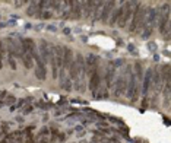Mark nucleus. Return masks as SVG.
I'll return each mask as SVG.
<instances>
[{"mask_svg":"<svg viewBox=\"0 0 171 143\" xmlns=\"http://www.w3.org/2000/svg\"><path fill=\"white\" fill-rule=\"evenodd\" d=\"M130 66H127L126 69V73H122L120 76L117 77V81L114 83V95L116 96H122L124 92H126V88H127V82H129V77H130Z\"/></svg>","mask_w":171,"mask_h":143,"instance_id":"obj_1","label":"nucleus"},{"mask_svg":"<svg viewBox=\"0 0 171 143\" xmlns=\"http://www.w3.org/2000/svg\"><path fill=\"white\" fill-rule=\"evenodd\" d=\"M138 5V2H126L123 3L122 6V13H120V18H118L117 23L120 28H124L126 23L129 22V19L132 18V13H133V7Z\"/></svg>","mask_w":171,"mask_h":143,"instance_id":"obj_2","label":"nucleus"},{"mask_svg":"<svg viewBox=\"0 0 171 143\" xmlns=\"http://www.w3.org/2000/svg\"><path fill=\"white\" fill-rule=\"evenodd\" d=\"M101 82H102V76H101V70L99 67H97L92 73H91V81H89V86H91V91L92 94L97 96V89L101 86Z\"/></svg>","mask_w":171,"mask_h":143,"instance_id":"obj_3","label":"nucleus"},{"mask_svg":"<svg viewBox=\"0 0 171 143\" xmlns=\"http://www.w3.org/2000/svg\"><path fill=\"white\" fill-rule=\"evenodd\" d=\"M142 82H143L142 83V92H143V96H146L149 88L152 85V69H148V70L145 72V76L142 79Z\"/></svg>","mask_w":171,"mask_h":143,"instance_id":"obj_4","label":"nucleus"},{"mask_svg":"<svg viewBox=\"0 0 171 143\" xmlns=\"http://www.w3.org/2000/svg\"><path fill=\"white\" fill-rule=\"evenodd\" d=\"M114 2H105L104 3V7H102V12H101V16L99 19L102 21V22H108V18H110V15H111L113 9H114Z\"/></svg>","mask_w":171,"mask_h":143,"instance_id":"obj_5","label":"nucleus"},{"mask_svg":"<svg viewBox=\"0 0 171 143\" xmlns=\"http://www.w3.org/2000/svg\"><path fill=\"white\" fill-rule=\"evenodd\" d=\"M38 51H40L38 56H40L41 61L45 64V63L48 61V44H47L44 40L40 41V44H38Z\"/></svg>","mask_w":171,"mask_h":143,"instance_id":"obj_6","label":"nucleus"},{"mask_svg":"<svg viewBox=\"0 0 171 143\" xmlns=\"http://www.w3.org/2000/svg\"><path fill=\"white\" fill-rule=\"evenodd\" d=\"M114 73H116V67L113 66V63L110 61V63H108V66H107V73H105V88H107V89L113 88Z\"/></svg>","mask_w":171,"mask_h":143,"instance_id":"obj_7","label":"nucleus"},{"mask_svg":"<svg viewBox=\"0 0 171 143\" xmlns=\"http://www.w3.org/2000/svg\"><path fill=\"white\" fill-rule=\"evenodd\" d=\"M63 54H64V47H62V45H56V47H54L56 66H57V69H60V70H62V67H63Z\"/></svg>","mask_w":171,"mask_h":143,"instance_id":"obj_8","label":"nucleus"},{"mask_svg":"<svg viewBox=\"0 0 171 143\" xmlns=\"http://www.w3.org/2000/svg\"><path fill=\"white\" fill-rule=\"evenodd\" d=\"M73 61V51L70 48H67V47H64V54H63V67H62V70L66 72L70 67V64H72Z\"/></svg>","mask_w":171,"mask_h":143,"instance_id":"obj_9","label":"nucleus"},{"mask_svg":"<svg viewBox=\"0 0 171 143\" xmlns=\"http://www.w3.org/2000/svg\"><path fill=\"white\" fill-rule=\"evenodd\" d=\"M146 12L148 9L145 7V6L139 5V19H138V26H136V31H142L145 26V21H146Z\"/></svg>","mask_w":171,"mask_h":143,"instance_id":"obj_10","label":"nucleus"},{"mask_svg":"<svg viewBox=\"0 0 171 143\" xmlns=\"http://www.w3.org/2000/svg\"><path fill=\"white\" fill-rule=\"evenodd\" d=\"M82 15V2H73L72 10H70V16L73 19H79Z\"/></svg>","mask_w":171,"mask_h":143,"instance_id":"obj_11","label":"nucleus"},{"mask_svg":"<svg viewBox=\"0 0 171 143\" xmlns=\"http://www.w3.org/2000/svg\"><path fill=\"white\" fill-rule=\"evenodd\" d=\"M139 5L135 6V10H133V13H132V23H130V31L135 32L136 31V26H138V19H139Z\"/></svg>","mask_w":171,"mask_h":143,"instance_id":"obj_12","label":"nucleus"},{"mask_svg":"<svg viewBox=\"0 0 171 143\" xmlns=\"http://www.w3.org/2000/svg\"><path fill=\"white\" fill-rule=\"evenodd\" d=\"M94 6H95V2H85V3H82V7L85 9V12H83L85 18H91V15L94 12Z\"/></svg>","mask_w":171,"mask_h":143,"instance_id":"obj_13","label":"nucleus"},{"mask_svg":"<svg viewBox=\"0 0 171 143\" xmlns=\"http://www.w3.org/2000/svg\"><path fill=\"white\" fill-rule=\"evenodd\" d=\"M69 75H70V81H76L78 82V64H76V60H73L70 67H69Z\"/></svg>","mask_w":171,"mask_h":143,"instance_id":"obj_14","label":"nucleus"},{"mask_svg":"<svg viewBox=\"0 0 171 143\" xmlns=\"http://www.w3.org/2000/svg\"><path fill=\"white\" fill-rule=\"evenodd\" d=\"M40 13H41V10H40V7H38V3H35V2H34L27 10L28 16H40Z\"/></svg>","mask_w":171,"mask_h":143,"instance_id":"obj_15","label":"nucleus"},{"mask_svg":"<svg viewBox=\"0 0 171 143\" xmlns=\"http://www.w3.org/2000/svg\"><path fill=\"white\" fill-rule=\"evenodd\" d=\"M104 7V2H95L94 6V21H98L99 16H101V12H102Z\"/></svg>","mask_w":171,"mask_h":143,"instance_id":"obj_16","label":"nucleus"},{"mask_svg":"<svg viewBox=\"0 0 171 143\" xmlns=\"http://www.w3.org/2000/svg\"><path fill=\"white\" fill-rule=\"evenodd\" d=\"M120 13H122V6L118 7L116 12L113 10V13H111V18H110V21H108V23L111 25V26H114L116 23H117V21H118V18H120Z\"/></svg>","mask_w":171,"mask_h":143,"instance_id":"obj_17","label":"nucleus"},{"mask_svg":"<svg viewBox=\"0 0 171 143\" xmlns=\"http://www.w3.org/2000/svg\"><path fill=\"white\" fill-rule=\"evenodd\" d=\"M21 58H22L25 67H27V69H31V67H32V56H31V54L22 53V54H21Z\"/></svg>","mask_w":171,"mask_h":143,"instance_id":"obj_18","label":"nucleus"},{"mask_svg":"<svg viewBox=\"0 0 171 143\" xmlns=\"http://www.w3.org/2000/svg\"><path fill=\"white\" fill-rule=\"evenodd\" d=\"M5 54H6V47H5V42L0 40V69L3 67V58H5Z\"/></svg>","mask_w":171,"mask_h":143,"instance_id":"obj_19","label":"nucleus"},{"mask_svg":"<svg viewBox=\"0 0 171 143\" xmlns=\"http://www.w3.org/2000/svg\"><path fill=\"white\" fill-rule=\"evenodd\" d=\"M62 88H63L64 91H67V92L72 89V82H70V79H69V77L62 79Z\"/></svg>","mask_w":171,"mask_h":143,"instance_id":"obj_20","label":"nucleus"},{"mask_svg":"<svg viewBox=\"0 0 171 143\" xmlns=\"http://www.w3.org/2000/svg\"><path fill=\"white\" fill-rule=\"evenodd\" d=\"M7 61H9V66L12 70H16V63H15V57L12 54H7Z\"/></svg>","mask_w":171,"mask_h":143,"instance_id":"obj_21","label":"nucleus"},{"mask_svg":"<svg viewBox=\"0 0 171 143\" xmlns=\"http://www.w3.org/2000/svg\"><path fill=\"white\" fill-rule=\"evenodd\" d=\"M51 12H48V10H44V12H41L40 13V16L38 18H41V19H48V18H51Z\"/></svg>","mask_w":171,"mask_h":143,"instance_id":"obj_22","label":"nucleus"},{"mask_svg":"<svg viewBox=\"0 0 171 143\" xmlns=\"http://www.w3.org/2000/svg\"><path fill=\"white\" fill-rule=\"evenodd\" d=\"M143 29H145V31L142 32V37H143L145 40H146V38H148V37L151 35V32H152V29H151V28H149V26H145Z\"/></svg>","mask_w":171,"mask_h":143,"instance_id":"obj_23","label":"nucleus"},{"mask_svg":"<svg viewBox=\"0 0 171 143\" xmlns=\"http://www.w3.org/2000/svg\"><path fill=\"white\" fill-rule=\"evenodd\" d=\"M146 47H148V50L149 51H152V53H155V51H157V44H155V42H152V41H151V42H148V45H146Z\"/></svg>","mask_w":171,"mask_h":143,"instance_id":"obj_24","label":"nucleus"},{"mask_svg":"<svg viewBox=\"0 0 171 143\" xmlns=\"http://www.w3.org/2000/svg\"><path fill=\"white\" fill-rule=\"evenodd\" d=\"M15 96L13 95H9V96H6V102L5 104H7V105H10V107H12V105H13V102H15Z\"/></svg>","mask_w":171,"mask_h":143,"instance_id":"obj_25","label":"nucleus"},{"mask_svg":"<svg viewBox=\"0 0 171 143\" xmlns=\"http://www.w3.org/2000/svg\"><path fill=\"white\" fill-rule=\"evenodd\" d=\"M146 107H148V96H143V99H142V108H140V111L143 112L145 110H146Z\"/></svg>","mask_w":171,"mask_h":143,"instance_id":"obj_26","label":"nucleus"},{"mask_svg":"<svg viewBox=\"0 0 171 143\" xmlns=\"http://www.w3.org/2000/svg\"><path fill=\"white\" fill-rule=\"evenodd\" d=\"M48 5H51L54 10H59L60 9V2H48Z\"/></svg>","mask_w":171,"mask_h":143,"instance_id":"obj_27","label":"nucleus"},{"mask_svg":"<svg viewBox=\"0 0 171 143\" xmlns=\"http://www.w3.org/2000/svg\"><path fill=\"white\" fill-rule=\"evenodd\" d=\"M37 105H38V107H40V108H48V107H51L50 104H44V102H42V101H40V102L37 104Z\"/></svg>","mask_w":171,"mask_h":143,"instance_id":"obj_28","label":"nucleus"},{"mask_svg":"<svg viewBox=\"0 0 171 143\" xmlns=\"http://www.w3.org/2000/svg\"><path fill=\"white\" fill-rule=\"evenodd\" d=\"M32 110H34V107H32V105H28V107L23 110V114H29V112H32Z\"/></svg>","mask_w":171,"mask_h":143,"instance_id":"obj_29","label":"nucleus"},{"mask_svg":"<svg viewBox=\"0 0 171 143\" xmlns=\"http://www.w3.org/2000/svg\"><path fill=\"white\" fill-rule=\"evenodd\" d=\"M98 127H101V129H107V123H105V121H98Z\"/></svg>","mask_w":171,"mask_h":143,"instance_id":"obj_30","label":"nucleus"},{"mask_svg":"<svg viewBox=\"0 0 171 143\" xmlns=\"http://www.w3.org/2000/svg\"><path fill=\"white\" fill-rule=\"evenodd\" d=\"M47 28H48V31H51V32H56V31H57V28H56V25H48Z\"/></svg>","mask_w":171,"mask_h":143,"instance_id":"obj_31","label":"nucleus"},{"mask_svg":"<svg viewBox=\"0 0 171 143\" xmlns=\"http://www.w3.org/2000/svg\"><path fill=\"white\" fill-rule=\"evenodd\" d=\"M127 50H129V51H132V53H135V45H133V44H129V45H127Z\"/></svg>","mask_w":171,"mask_h":143,"instance_id":"obj_32","label":"nucleus"},{"mask_svg":"<svg viewBox=\"0 0 171 143\" xmlns=\"http://www.w3.org/2000/svg\"><path fill=\"white\" fill-rule=\"evenodd\" d=\"M75 130H76V131H79V133H82V131H83V127H82V126H76V127H75ZM78 133V134H79Z\"/></svg>","mask_w":171,"mask_h":143,"instance_id":"obj_33","label":"nucleus"},{"mask_svg":"<svg viewBox=\"0 0 171 143\" xmlns=\"http://www.w3.org/2000/svg\"><path fill=\"white\" fill-rule=\"evenodd\" d=\"M25 102H27V99H21V101H19V102H18V107L21 108V107H22V105H23V104H25Z\"/></svg>","mask_w":171,"mask_h":143,"instance_id":"obj_34","label":"nucleus"},{"mask_svg":"<svg viewBox=\"0 0 171 143\" xmlns=\"http://www.w3.org/2000/svg\"><path fill=\"white\" fill-rule=\"evenodd\" d=\"M42 28H44V25L40 23V25H37V26H35V29H37V31H40V29H42Z\"/></svg>","mask_w":171,"mask_h":143,"instance_id":"obj_35","label":"nucleus"},{"mask_svg":"<svg viewBox=\"0 0 171 143\" xmlns=\"http://www.w3.org/2000/svg\"><path fill=\"white\" fill-rule=\"evenodd\" d=\"M64 139H66V136H64V134H60V136H59V140H60V142H64Z\"/></svg>","mask_w":171,"mask_h":143,"instance_id":"obj_36","label":"nucleus"},{"mask_svg":"<svg viewBox=\"0 0 171 143\" xmlns=\"http://www.w3.org/2000/svg\"><path fill=\"white\" fill-rule=\"evenodd\" d=\"M38 143H48L45 139H38Z\"/></svg>","mask_w":171,"mask_h":143,"instance_id":"obj_37","label":"nucleus"},{"mask_svg":"<svg viewBox=\"0 0 171 143\" xmlns=\"http://www.w3.org/2000/svg\"><path fill=\"white\" fill-rule=\"evenodd\" d=\"M64 34H66V35H67V34H70V29H69V28H64Z\"/></svg>","mask_w":171,"mask_h":143,"instance_id":"obj_38","label":"nucleus"},{"mask_svg":"<svg viewBox=\"0 0 171 143\" xmlns=\"http://www.w3.org/2000/svg\"><path fill=\"white\" fill-rule=\"evenodd\" d=\"M15 6H16V7H21V6H22V2H16V5Z\"/></svg>","mask_w":171,"mask_h":143,"instance_id":"obj_39","label":"nucleus"},{"mask_svg":"<svg viewBox=\"0 0 171 143\" xmlns=\"http://www.w3.org/2000/svg\"><path fill=\"white\" fill-rule=\"evenodd\" d=\"M153 60H155V61H158V60H159V56H158V54H155V57H153Z\"/></svg>","mask_w":171,"mask_h":143,"instance_id":"obj_40","label":"nucleus"},{"mask_svg":"<svg viewBox=\"0 0 171 143\" xmlns=\"http://www.w3.org/2000/svg\"><path fill=\"white\" fill-rule=\"evenodd\" d=\"M16 121H19V123H22V121H23V118H22V117H18V118H16Z\"/></svg>","mask_w":171,"mask_h":143,"instance_id":"obj_41","label":"nucleus"},{"mask_svg":"<svg viewBox=\"0 0 171 143\" xmlns=\"http://www.w3.org/2000/svg\"><path fill=\"white\" fill-rule=\"evenodd\" d=\"M6 25H7V23H0V28H5Z\"/></svg>","mask_w":171,"mask_h":143,"instance_id":"obj_42","label":"nucleus"},{"mask_svg":"<svg viewBox=\"0 0 171 143\" xmlns=\"http://www.w3.org/2000/svg\"><path fill=\"white\" fill-rule=\"evenodd\" d=\"M108 143H118V142H108Z\"/></svg>","mask_w":171,"mask_h":143,"instance_id":"obj_43","label":"nucleus"},{"mask_svg":"<svg viewBox=\"0 0 171 143\" xmlns=\"http://www.w3.org/2000/svg\"><path fill=\"white\" fill-rule=\"evenodd\" d=\"M0 18H2V16H0Z\"/></svg>","mask_w":171,"mask_h":143,"instance_id":"obj_44","label":"nucleus"}]
</instances>
